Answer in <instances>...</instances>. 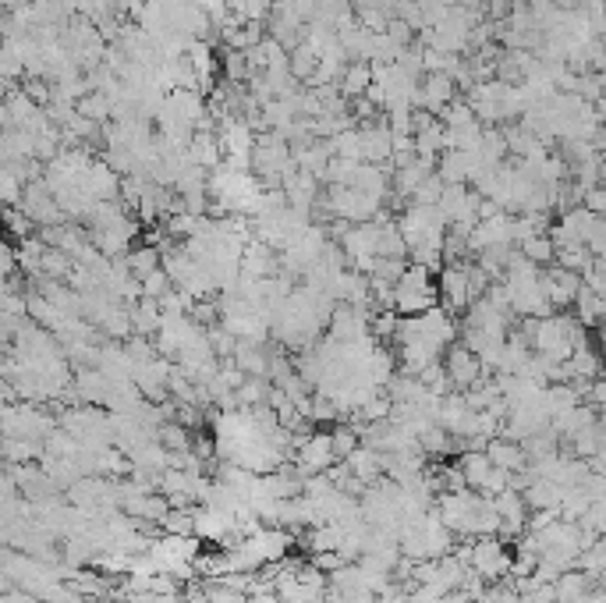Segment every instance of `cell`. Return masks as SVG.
<instances>
[{
    "label": "cell",
    "instance_id": "cell-3",
    "mask_svg": "<svg viewBox=\"0 0 606 603\" xmlns=\"http://www.w3.org/2000/svg\"><path fill=\"white\" fill-rule=\"evenodd\" d=\"M472 568L482 575L486 582H500L511 579L514 568V550L507 547L500 536H479L472 540Z\"/></svg>",
    "mask_w": 606,
    "mask_h": 603
},
{
    "label": "cell",
    "instance_id": "cell-6",
    "mask_svg": "<svg viewBox=\"0 0 606 603\" xmlns=\"http://www.w3.org/2000/svg\"><path fill=\"white\" fill-rule=\"evenodd\" d=\"M493 508H497V515H500V536L518 540V536L529 533L532 508L521 490H504V494H497L493 497Z\"/></svg>",
    "mask_w": 606,
    "mask_h": 603
},
{
    "label": "cell",
    "instance_id": "cell-7",
    "mask_svg": "<svg viewBox=\"0 0 606 603\" xmlns=\"http://www.w3.org/2000/svg\"><path fill=\"white\" fill-rule=\"evenodd\" d=\"M543 288H546V298H550V306L557 309H568V306H575V298H578V291L585 288V281H582V274H575V270H564V267H546L543 270Z\"/></svg>",
    "mask_w": 606,
    "mask_h": 603
},
{
    "label": "cell",
    "instance_id": "cell-15",
    "mask_svg": "<svg viewBox=\"0 0 606 603\" xmlns=\"http://www.w3.org/2000/svg\"><path fill=\"white\" fill-rule=\"evenodd\" d=\"M376 82V71L369 61H351L348 71H344V79H341V93L344 100H358V96H366L369 89H373Z\"/></svg>",
    "mask_w": 606,
    "mask_h": 603
},
{
    "label": "cell",
    "instance_id": "cell-16",
    "mask_svg": "<svg viewBox=\"0 0 606 603\" xmlns=\"http://www.w3.org/2000/svg\"><path fill=\"white\" fill-rule=\"evenodd\" d=\"M125 263H128V270H132L135 277H149V274H156V270L164 267V252L156 249V245H142V249H132L125 256Z\"/></svg>",
    "mask_w": 606,
    "mask_h": 603
},
{
    "label": "cell",
    "instance_id": "cell-10",
    "mask_svg": "<svg viewBox=\"0 0 606 603\" xmlns=\"http://www.w3.org/2000/svg\"><path fill=\"white\" fill-rule=\"evenodd\" d=\"M486 455H490V462L497 465V469H504V472L529 469V455H525V447H521L518 440H511V437H493L490 444H486Z\"/></svg>",
    "mask_w": 606,
    "mask_h": 603
},
{
    "label": "cell",
    "instance_id": "cell-1",
    "mask_svg": "<svg viewBox=\"0 0 606 603\" xmlns=\"http://www.w3.org/2000/svg\"><path fill=\"white\" fill-rule=\"evenodd\" d=\"M436 306H440V284L433 281V270L419 267V263H408L404 277L397 281L394 309L401 316H422Z\"/></svg>",
    "mask_w": 606,
    "mask_h": 603
},
{
    "label": "cell",
    "instance_id": "cell-17",
    "mask_svg": "<svg viewBox=\"0 0 606 603\" xmlns=\"http://www.w3.org/2000/svg\"><path fill=\"white\" fill-rule=\"evenodd\" d=\"M518 252L525 259H532V263H536V267H543V270L557 263V249H553L550 235H536V238H529V242H521Z\"/></svg>",
    "mask_w": 606,
    "mask_h": 603
},
{
    "label": "cell",
    "instance_id": "cell-11",
    "mask_svg": "<svg viewBox=\"0 0 606 603\" xmlns=\"http://www.w3.org/2000/svg\"><path fill=\"white\" fill-rule=\"evenodd\" d=\"M596 589H599L596 579H592L589 572H582V568H568V572L553 582V596H557V603H578L589 593H596Z\"/></svg>",
    "mask_w": 606,
    "mask_h": 603
},
{
    "label": "cell",
    "instance_id": "cell-12",
    "mask_svg": "<svg viewBox=\"0 0 606 603\" xmlns=\"http://www.w3.org/2000/svg\"><path fill=\"white\" fill-rule=\"evenodd\" d=\"M568 369H571V384H592V380L603 376V355H599V348H592V341H585L568 359Z\"/></svg>",
    "mask_w": 606,
    "mask_h": 603
},
{
    "label": "cell",
    "instance_id": "cell-13",
    "mask_svg": "<svg viewBox=\"0 0 606 603\" xmlns=\"http://www.w3.org/2000/svg\"><path fill=\"white\" fill-rule=\"evenodd\" d=\"M525 501H529L532 511H560V501H564V486H557L553 479H546V476H536L529 490H525Z\"/></svg>",
    "mask_w": 606,
    "mask_h": 603
},
{
    "label": "cell",
    "instance_id": "cell-4",
    "mask_svg": "<svg viewBox=\"0 0 606 603\" xmlns=\"http://www.w3.org/2000/svg\"><path fill=\"white\" fill-rule=\"evenodd\" d=\"M440 284V306L451 309L454 316L468 313V306L475 302L472 295V277H468V263H447L436 277Z\"/></svg>",
    "mask_w": 606,
    "mask_h": 603
},
{
    "label": "cell",
    "instance_id": "cell-19",
    "mask_svg": "<svg viewBox=\"0 0 606 603\" xmlns=\"http://www.w3.org/2000/svg\"><path fill=\"white\" fill-rule=\"evenodd\" d=\"M334 451H337V462H344V458L351 455V451H355L358 444H362V433L355 430V426L351 423H341V426H334Z\"/></svg>",
    "mask_w": 606,
    "mask_h": 603
},
{
    "label": "cell",
    "instance_id": "cell-5",
    "mask_svg": "<svg viewBox=\"0 0 606 603\" xmlns=\"http://www.w3.org/2000/svg\"><path fill=\"white\" fill-rule=\"evenodd\" d=\"M443 366H447V376H451L454 391H468V387L482 384V380L490 376L486 362H482L479 355L472 352V348L461 345V341H458V345L447 348V355H443Z\"/></svg>",
    "mask_w": 606,
    "mask_h": 603
},
{
    "label": "cell",
    "instance_id": "cell-9",
    "mask_svg": "<svg viewBox=\"0 0 606 603\" xmlns=\"http://www.w3.org/2000/svg\"><path fill=\"white\" fill-rule=\"evenodd\" d=\"M458 465H461V472H465L468 490H475V494H486V486H490L493 472H497V465L490 462V455H486V451H461Z\"/></svg>",
    "mask_w": 606,
    "mask_h": 603
},
{
    "label": "cell",
    "instance_id": "cell-18",
    "mask_svg": "<svg viewBox=\"0 0 606 603\" xmlns=\"http://www.w3.org/2000/svg\"><path fill=\"white\" fill-rule=\"evenodd\" d=\"M575 568H582V572H589L592 579H596L599 572H606V533L596 536V543H592L589 550H585L582 557H578Z\"/></svg>",
    "mask_w": 606,
    "mask_h": 603
},
{
    "label": "cell",
    "instance_id": "cell-20",
    "mask_svg": "<svg viewBox=\"0 0 606 603\" xmlns=\"http://www.w3.org/2000/svg\"><path fill=\"white\" fill-rule=\"evenodd\" d=\"M582 525H585V529H592L596 536L606 533V497H596V501L589 504V511H585V518H582Z\"/></svg>",
    "mask_w": 606,
    "mask_h": 603
},
{
    "label": "cell",
    "instance_id": "cell-14",
    "mask_svg": "<svg viewBox=\"0 0 606 603\" xmlns=\"http://www.w3.org/2000/svg\"><path fill=\"white\" fill-rule=\"evenodd\" d=\"M575 320L582 323L585 330H596L599 323H606V302H603V295L599 291H592V288H582L578 291V298H575Z\"/></svg>",
    "mask_w": 606,
    "mask_h": 603
},
{
    "label": "cell",
    "instance_id": "cell-8",
    "mask_svg": "<svg viewBox=\"0 0 606 603\" xmlns=\"http://www.w3.org/2000/svg\"><path fill=\"white\" fill-rule=\"evenodd\" d=\"M344 465L351 469V476L362 479V483H380L383 476H387V465H383V451H376V447L369 444H358L355 451H351L348 458H344Z\"/></svg>",
    "mask_w": 606,
    "mask_h": 603
},
{
    "label": "cell",
    "instance_id": "cell-2",
    "mask_svg": "<svg viewBox=\"0 0 606 603\" xmlns=\"http://www.w3.org/2000/svg\"><path fill=\"white\" fill-rule=\"evenodd\" d=\"M295 469L302 479L312 476H323L337 465V451H334V433H323V430H312L295 437Z\"/></svg>",
    "mask_w": 606,
    "mask_h": 603
}]
</instances>
